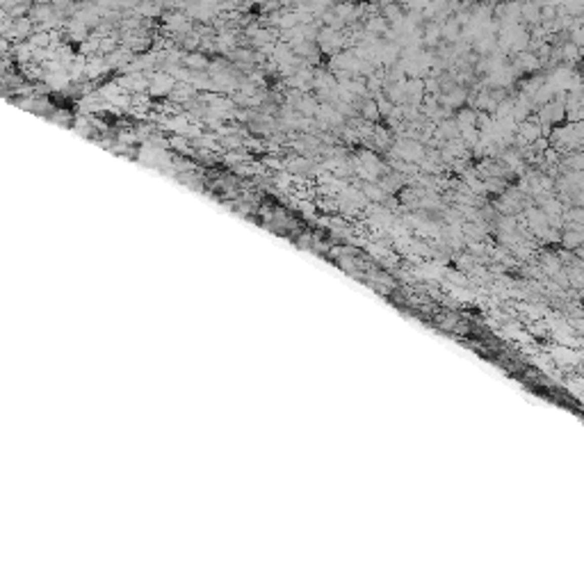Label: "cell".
<instances>
[{"mask_svg":"<svg viewBox=\"0 0 584 584\" xmlns=\"http://www.w3.org/2000/svg\"><path fill=\"white\" fill-rule=\"evenodd\" d=\"M288 169L292 171V174H310V171H313V165H310L306 158H292Z\"/></svg>","mask_w":584,"mask_h":584,"instance_id":"1","label":"cell"},{"mask_svg":"<svg viewBox=\"0 0 584 584\" xmlns=\"http://www.w3.org/2000/svg\"><path fill=\"white\" fill-rule=\"evenodd\" d=\"M459 32H461V30H459V23H456L454 19H450V21H447V23L441 28V37H445L447 42H456V39H459Z\"/></svg>","mask_w":584,"mask_h":584,"instance_id":"2","label":"cell"},{"mask_svg":"<svg viewBox=\"0 0 584 584\" xmlns=\"http://www.w3.org/2000/svg\"><path fill=\"white\" fill-rule=\"evenodd\" d=\"M361 114H363L368 121H377V119H379V110H377V103H374V98H368V101L361 103Z\"/></svg>","mask_w":584,"mask_h":584,"instance_id":"3","label":"cell"},{"mask_svg":"<svg viewBox=\"0 0 584 584\" xmlns=\"http://www.w3.org/2000/svg\"><path fill=\"white\" fill-rule=\"evenodd\" d=\"M363 194H365V201L368 199H372V201H383V192H381V187H379L377 183H368L363 187Z\"/></svg>","mask_w":584,"mask_h":584,"instance_id":"4","label":"cell"},{"mask_svg":"<svg viewBox=\"0 0 584 584\" xmlns=\"http://www.w3.org/2000/svg\"><path fill=\"white\" fill-rule=\"evenodd\" d=\"M579 242H582V233H579V230H573V233L566 230V233H564V244H566V247H579Z\"/></svg>","mask_w":584,"mask_h":584,"instance_id":"5","label":"cell"}]
</instances>
